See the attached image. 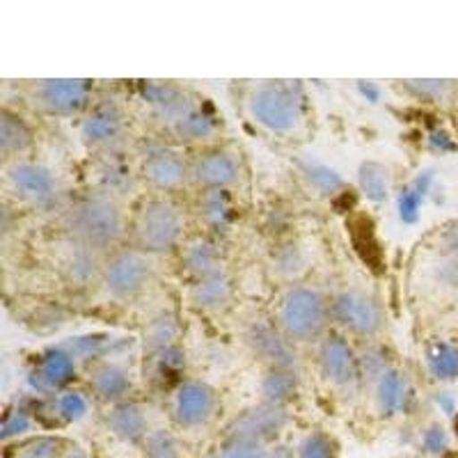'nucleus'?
<instances>
[{"label": "nucleus", "mask_w": 458, "mask_h": 458, "mask_svg": "<svg viewBox=\"0 0 458 458\" xmlns=\"http://www.w3.org/2000/svg\"><path fill=\"white\" fill-rule=\"evenodd\" d=\"M276 268H277V273H282V276H286V277L296 276V273L302 268V257H301V252H298V248H293V245L284 248V250L277 255Z\"/></svg>", "instance_id": "nucleus-45"}, {"label": "nucleus", "mask_w": 458, "mask_h": 458, "mask_svg": "<svg viewBox=\"0 0 458 458\" xmlns=\"http://www.w3.org/2000/svg\"><path fill=\"white\" fill-rule=\"evenodd\" d=\"M360 191L369 202L380 204L390 198V170L378 161H367L358 170Z\"/></svg>", "instance_id": "nucleus-28"}, {"label": "nucleus", "mask_w": 458, "mask_h": 458, "mask_svg": "<svg viewBox=\"0 0 458 458\" xmlns=\"http://www.w3.org/2000/svg\"><path fill=\"white\" fill-rule=\"evenodd\" d=\"M89 387H92L94 396L106 403H122L129 396L131 387V374L117 362H99L89 371Z\"/></svg>", "instance_id": "nucleus-20"}, {"label": "nucleus", "mask_w": 458, "mask_h": 458, "mask_svg": "<svg viewBox=\"0 0 458 458\" xmlns=\"http://www.w3.org/2000/svg\"><path fill=\"white\" fill-rule=\"evenodd\" d=\"M437 406H440V411L447 412V415H454L456 412V399H454L452 392H440V394L436 396Z\"/></svg>", "instance_id": "nucleus-47"}, {"label": "nucleus", "mask_w": 458, "mask_h": 458, "mask_svg": "<svg viewBox=\"0 0 458 458\" xmlns=\"http://www.w3.org/2000/svg\"><path fill=\"white\" fill-rule=\"evenodd\" d=\"M88 396L76 390H67L63 394H57L53 401H48V411H51L53 420L57 424L79 422V420L88 415Z\"/></svg>", "instance_id": "nucleus-30"}, {"label": "nucleus", "mask_w": 458, "mask_h": 458, "mask_svg": "<svg viewBox=\"0 0 458 458\" xmlns=\"http://www.w3.org/2000/svg\"><path fill=\"white\" fill-rule=\"evenodd\" d=\"M286 412L282 406H273V403H259L248 411L239 412L234 417V422L229 424L227 436L229 440H245V443H259L264 445L266 440H273L277 433L284 428Z\"/></svg>", "instance_id": "nucleus-11"}, {"label": "nucleus", "mask_w": 458, "mask_h": 458, "mask_svg": "<svg viewBox=\"0 0 458 458\" xmlns=\"http://www.w3.org/2000/svg\"><path fill=\"white\" fill-rule=\"evenodd\" d=\"M298 458H337V449L326 433H310L298 445Z\"/></svg>", "instance_id": "nucleus-39"}, {"label": "nucleus", "mask_w": 458, "mask_h": 458, "mask_svg": "<svg viewBox=\"0 0 458 458\" xmlns=\"http://www.w3.org/2000/svg\"><path fill=\"white\" fill-rule=\"evenodd\" d=\"M76 378V358L64 346L47 349L28 376V386L42 396L63 394L64 387Z\"/></svg>", "instance_id": "nucleus-10"}, {"label": "nucleus", "mask_w": 458, "mask_h": 458, "mask_svg": "<svg viewBox=\"0 0 458 458\" xmlns=\"http://www.w3.org/2000/svg\"><path fill=\"white\" fill-rule=\"evenodd\" d=\"M433 179H436L433 170L420 172V174H417L415 179H411V182L406 183V188L401 191V195H399L401 223H406V225L417 223V218H420V211H422L424 202H427L428 193H431Z\"/></svg>", "instance_id": "nucleus-24"}, {"label": "nucleus", "mask_w": 458, "mask_h": 458, "mask_svg": "<svg viewBox=\"0 0 458 458\" xmlns=\"http://www.w3.org/2000/svg\"><path fill=\"white\" fill-rule=\"evenodd\" d=\"M67 440L57 436H37L26 440L14 458H63L67 454Z\"/></svg>", "instance_id": "nucleus-35"}, {"label": "nucleus", "mask_w": 458, "mask_h": 458, "mask_svg": "<svg viewBox=\"0 0 458 458\" xmlns=\"http://www.w3.org/2000/svg\"><path fill=\"white\" fill-rule=\"evenodd\" d=\"M330 317L360 337H374L383 328V308L362 292H342L330 302Z\"/></svg>", "instance_id": "nucleus-7"}, {"label": "nucleus", "mask_w": 458, "mask_h": 458, "mask_svg": "<svg viewBox=\"0 0 458 458\" xmlns=\"http://www.w3.org/2000/svg\"><path fill=\"white\" fill-rule=\"evenodd\" d=\"M250 114L273 133H289L301 122V99L286 83H261L250 97Z\"/></svg>", "instance_id": "nucleus-4"}, {"label": "nucleus", "mask_w": 458, "mask_h": 458, "mask_svg": "<svg viewBox=\"0 0 458 458\" xmlns=\"http://www.w3.org/2000/svg\"><path fill=\"white\" fill-rule=\"evenodd\" d=\"M232 214H234V207L227 191H204V198L199 199V216L211 227H225L232 220Z\"/></svg>", "instance_id": "nucleus-33"}, {"label": "nucleus", "mask_w": 458, "mask_h": 458, "mask_svg": "<svg viewBox=\"0 0 458 458\" xmlns=\"http://www.w3.org/2000/svg\"><path fill=\"white\" fill-rule=\"evenodd\" d=\"M302 174L308 177V182L312 183L317 191H321L323 195H335L339 191H344V179L339 177V172L333 170L326 163H318L314 158H302L301 161Z\"/></svg>", "instance_id": "nucleus-32"}, {"label": "nucleus", "mask_w": 458, "mask_h": 458, "mask_svg": "<svg viewBox=\"0 0 458 458\" xmlns=\"http://www.w3.org/2000/svg\"><path fill=\"white\" fill-rule=\"evenodd\" d=\"M245 339H248V344H250V349L255 351L257 358L268 362V367H293V355L289 351V344L268 323H252L250 328H248Z\"/></svg>", "instance_id": "nucleus-19"}, {"label": "nucleus", "mask_w": 458, "mask_h": 458, "mask_svg": "<svg viewBox=\"0 0 458 458\" xmlns=\"http://www.w3.org/2000/svg\"><path fill=\"white\" fill-rule=\"evenodd\" d=\"M32 145V131L26 122L14 114L12 110L0 113V151L3 157L10 158L14 154H23Z\"/></svg>", "instance_id": "nucleus-25"}, {"label": "nucleus", "mask_w": 458, "mask_h": 458, "mask_svg": "<svg viewBox=\"0 0 458 458\" xmlns=\"http://www.w3.org/2000/svg\"><path fill=\"white\" fill-rule=\"evenodd\" d=\"M428 142H431V147L433 149H437V151H443V154H447V151H456L458 147H456V142H454V138L449 136L447 131H433L431 136H428Z\"/></svg>", "instance_id": "nucleus-46"}, {"label": "nucleus", "mask_w": 458, "mask_h": 458, "mask_svg": "<svg viewBox=\"0 0 458 458\" xmlns=\"http://www.w3.org/2000/svg\"><path fill=\"white\" fill-rule=\"evenodd\" d=\"M183 264L191 273H195V277H202L207 273H214L220 268V252L216 248V243L207 239H199L195 243H191L183 252Z\"/></svg>", "instance_id": "nucleus-29"}, {"label": "nucleus", "mask_w": 458, "mask_h": 458, "mask_svg": "<svg viewBox=\"0 0 458 458\" xmlns=\"http://www.w3.org/2000/svg\"><path fill=\"white\" fill-rule=\"evenodd\" d=\"M358 367H360V376H371L374 380H378L380 376L390 369L386 353H383L380 349H367L365 355L358 358Z\"/></svg>", "instance_id": "nucleus-44"}, {"label": "nucleus", "mask_w": 458, "mask_h": 458, "mask_svg": "<svg viewBox=\"0 0 458 458\" xmlns=\"http://www.w3.org/2000/svg\"><path fill=\"white\" fill-rule=\"evenodd\" d=\"M63 458H89V456L83 452V449H69Z\"/></svg>", "instance_id": "nucleus-50"}, {"label": "nucleus", "mask_w": 458, "mask_h": 458, "mask_svg": "<svg viewBox=\"0 0 458 458\" xmlns=\"http://www.w3.org/2000/svg\"><path fill=\"white\" fill-rule=\"evenodd\" d=\"M218 411V394L202 380H188L174 392L172 417L182 428H198L211 420Z\"/></svg>", "instance_id": "nucleus-9"}, {"label": "nucleus", "mask_w": 458, "mask_h": 458, "mask_svg": "<svg viewBox=\"0 0 458 458\" xmlns=\"http://www.w3.org/2000/svg\"><path fill=\"white\" fill-rule=\"evenodd\" d=\"M298 392V374L293 367H271L261 380V394L266 403L284 406Z\"/></svg>", "instance_id": "nucleus-26"}, {"label": "nucleus", "mask_w": 458, "mask_h": 458, "mask_svg": "<svg viewBox=\"0 0 458 458\" xmlns=\"http://www.w3.org/2000/svg\"><path fill=\"white\" fill-rule=\"evenodd\" d=\"M218 131V124H216V117L211 113L202 108V106H195L186 117L177 122V124L172 126L170 133L174 138L183 142H198V140H207Z\"/></svg>", "instance_id": "nucleus-27"}, {"label": "nucleus", "mask_w": 458, "mask_h": 458, "mask_svg": "<svg viewBox=\"0 0 458 458\" xmlns=\"http://www.w3.org/2000/svg\"><path fill=\"white\" fill-rule=\"evenodd\" d=\"M427 369L440 383H456L458 380V342L436 339L427 349Z\"/></svg>", "instance_id": "nucleus-23"}, {"label": "nucleus", "mask_w": 458, "mask_h": 458, "mask_svg": "<svg viewBox=\"0 0 458 458\" xmlns=\"http://www.w3.org/2000/svg\"><path fill=\"white\" fill-rule=\"evenodd\" d=\"M64 229L73 243L104 252L114 248L124 236V214L117 199L110 195H85L67 208Z\"/></svg>", "instance_id": "nucleus-1"}, {"label": "nucleus", "mask_w": 458, "mask_h": 458, "mask_svg": "<svg viewBox=\"0 0 458 458\" xmlns=\"http://www.w3.org/2000/svg\"><path fill=\"white\" fill-rule=\"evenodd\" d=\"M7 183L23 202L32 207H51L57 202L60 183L48 167L32 161H16L7 167Z\"/></svg>", "instance_id": "nucleus-8"}, {"label": "nucleus", "mask_w": 458, "mask_h": 458, "mask_svg": "<svg viewBox=\"0 0 458 458\" xmlns=\"http://www.w3.org/2000/svg\"><path fill=\"white\" fill-rule=\"evenodd\" d=\"M104 344H106L104 335H88V337H76L73 342L64 344V349H67L76 360H83V358H94V355H99L101 349H104Z\"/></svg>", "instance_id": "nucleus-43"}, {"label": "nucleus", "mask_w": 458, "mask_h": 458, "mask_svg": "<svg viewBox=\"0 0 458 458\" xmlns=\"http://www.w3.org/2000/svg\"><path fill=\"white\" fill-rule=\"evenodd\" d=\"M142 99L154 110V117L170 131L182 117L198 106V101L172 83H142Z\"/></svg>", "instance_id": "nucleus-12"}, {"label": "nucleus", "mask_w": 458, "mask_h": 458, "mask_svg": "<svg viewBox=\"0 0 458 458\" xmlns=\"http://www.w3.org/2000/svg\"><path fill=\"white\" fill-rule=\"evenodd\" d=\"M142 179L151 188L170 193V191L182 188L191 179V167L186 165V161L177 151L154 149L147 154L145 163H142Z\"/></svg>", "instance_id": "nucleus-16"}, {"label": "nucleus", "mask_w": 458, "mask_h": 458, "mask_svg": "<svg viewBox=\"0 0 458 458\" xmlns=\"http://www.w3.org/2000/svg\"><path fill=\"white\" fill-rule=\"evenodd\" d=\"M406 89L417 97V99L428 101V104H440L456 89V81L445 79H422V81H406Z\"/></svg>", "instance_id": "nucleus-36"}, {"label": "nucleus", "mask_w": 458, "mask_h": 458, "mask_svg": "<svg viewBox=\"0 0 458 458\" xmlns=\"http://www.w3.org/2000/svg\"><path fill=\"white\" fill-rule=\"evenodd\" d=\"M330 317L328 301L308 286H296L282 298L280 326L289 342H312L326 330Z\"/></svg>", "instance_id": "nucleus-3"}, {"label": "nucleus", "mask_w": 458, "mask_h": 458, "mask_svg": "<svg viewBox=\"0 0 458 458\" xmlns=\"http://www.w3.org/2000/svg\"><path fill=\"white\" fill-rule=\"evenodd\" d=\"M104 261L101 252L85 248L81 243H72L60 257V273L73 286H89L97 277L104 276Z\"/></svg>", "instance_id": "nucleus-17"}, {"label": "nucleus", "mask_w": 458, "mask_h": 458, "mask_svg": "<svg viewBox=\"0 0 458 458\" xmlns=\"http://www.w3.org/2000/svg\"><path fill=\"white\" fill-rule=\"evenodd\" d=\"M92 85L89 81L81 79H53L37 81L32 88V104L48 114L57 117H69L79 114L88 108Z\"/></svg>", "instance_id": "nucleus-6"}, {"label": "nucleus", "mask_w": 458, "mask_h": 458, "mask_svg": "<svg viewBox=\"0 0 458 458\" xmlns=\"http://www.w3.org/2000/svg\"><path fill=\"white\" fill-rule=\"evenodd\" d=\"M268 458H296V454L289 447H276L268 452Z\"/></svg>", "instance_id": "nucleus-49"}, {"label": "nucleus", "mask_w": 458, "mask_h": 458, "mask_svg": "<svg viewBox=\"0 0 458 458\" xmlns=\"http://www.w3.org/2000/svg\"><path fill=\"white\" fill-rule=\"evenodd\" d=\"M142 445H145L147 458H182V447H179L177 437L165 428L149 431Z\"/></svg>", "instance_id": "nucleus-38"}, {"label": "nucleus", "mask_w": 458, "mask_h": 458, "mask_svg": "<svg viewBox=\"0 0 458 458\" xmlns=\"http://www.w3.org/2000/svg\"><path fill=\"white\" fill-rule=\"evenodd\" d=\"M151 277V264L140 250H117L104 261V280L110 296L129 301L147 286Z\"/></svg>", "instance_id": "nucleus-5"}, {"label": "nucleus", "mask_w": 458, "mask_h": 458, "mask_svg": "<svg viewBox=\"0 0 458 458\" xmlns=\"http://www.w3.org/2000/svg\"><path fill=\"white\" fill-rule=\"evenodd\" d=\"M99 183L104 188V195L114 198L117 193L131 188V170L117 158H110L99 167Z\"/></svg>", "instance_id": "nucleus-37"}, {"label": "nucleus", "mask_w": 458, "mask_h": 458, "mask_svg": "<svg viewBox=\"0 0 458 458\" xmlns=\"http://www.w3.org/2000/svg\"><path fill=\"white\" fill-rule=\"evenodd\" d=\"M186 360H183V351L179 346H170L165 351L149 355V378L154 383H165V378H174L182 374Z\"/></svg>", "instance_id": "nucleus-34"}, {"label": "nucleus", "mask_w": 458, "mask_h": 458, "mask_svg": "<svg viewBox=\"0 0 458 458\" xmlns=\"http://www.w3.org/2000/svg\"><path fill=\"white\" fill-rule=\"evenodd\" d=\"M177 335H179L177 321H174L170 314H161V317L154 318V321L149 323V328H147L145 349L149 351V355H154L158 353V351L177 346Z\"/></svg>", "instance_id": "nucleus-31"}, {"label": "nucleus", "mask_w": 458, "mask_h": 458, "mask_svg": "<svg viewBox=\"0 0 458 458\" xmlns=\"http://www.w3.org/2000/svg\"><path fill=\"white\" fill-rule=\"evenodd\" d=\"M318 365L323 376L339 387L353 386L360 376L358 358H355L351 344L339 335H330L321 342L318 349Z\"/></svg>", "instance_id": "nucleus-15"}, {"label": "nucleus", "mask_w": 458, "mask_h": 458, "mask_svg": "<svg viewBox=\"0 0 458 458\" xmlns=\"http://www.w3.org/2000/svg\"><path fill=\"white\" fill-rule=\"evenodd\" d=\"M183 234V218L174 204L165 199H149L140 207L133 223L136 250L145 255H161L177 248Z\"/></svg>", "instance_id": "nucleus-2"}, {"label": "nucleus", "mask_w": 458, "mask_h": 458, "mask_svg": "<svg viewBox=\"0 0 458 458\" xmlns=\"http://www.w3.org/2000/svg\"><path fill=\"white\" fill-rule=\"evenodd\" d=\"M106 424L124 443H145V437L149 436V417H147L145 408L136 401H122L110 408Z\"/></svg>", "instance_id": "nucleus-18"}, {"label": "nucleus", "mask_w": 458, "mask_h": 458, "mask_svg": "<svg viewBox=\"0 0 458 458\" xmlns=\"http://www.w3.org/2000/svg\"><path fill=\"white\" fill-rule=\"evenodd\" d=\"M229 301H232V280L223 268L198 277L195 284L191 286V302L204 312L225 308Z\"/></svg>", "instance_id": "nucleus-22"}, {"label": "nucleus", "mask_w": 458, "mask_h": 458, "mask_svg": "<svg viewBox=\"0 0 458 458\" xmlns=\"http://www.w3.org/2000/svg\"><path fill=\"white\" fill-rule=\"evenodd\" d=\"M191 179L204 191H227L239 182V163L225 149H208L191 165Z\"/></svg>", "instance_id": "nucleus-14"}, {"label": "nucleus", "mask_w": 458, "mask_h": 458, "mask_svg": "<svg viewBox=\"0 0 458 458\" xmlns=\"http://www.w3.org/2000/svg\"><path fill=\"white\" fill-rule=\"evenodd\" d=\"M211 458H268V449L259 443L227 440Z\"/></svg>", "instance_id": "nucleus-41"}, {"label": "nucleus", "mask_w": 458, "mask_h": 458, "mask_svg": "<svg viewBox=\"0 0 458 458\" xmlns=\"http://www.w3.org/2000/svg\"><path fill=\"white\" fill-rule=\"evenodd\" d=\"M452 447L449 431L440 422H433L427 431L422 433V449L428 456H445Z\"/></svg>", "instance_id": "nucleus-42"}, {"label": "nucleus", "mask_w": 458, "mask_h": 458, "mask_svg": "<svg viewBox=\"0 0 458 458\" xmlns=\"http://www.w3.org/2000/svg\"><path fill=\"white\" fill-rule=\"evenodd\" d=\"M412 401V387L406 374L390 367L376 380V406L386 417H394L406 411Z\"/></svg>", "instance_id": "nucleus-21"}, {"label": "nucleus", "mask_w": 458, "mask_h": 458, "mask_svg": "<svg viewBox=\"0 0 458 458\" xmlns=\"http://www.w3.org/2000/svg\"><path fill=\"white\" fill-rule=\"evenodd\" d=\"M32 427V415L26 408H16V411H10L3 420V428H0V437L10 443L14 437H21L23 433L30 431Z\"/></svg>", "instance_id": "nucleus-40"}, {"label": "nucleus", "mask_w": 458, "mask_h": 458, "mask_svg": "<svg viewBox=\"0 0 458 458\" xmlns=\"http://www.w3.org/2000/svg\"><path fill=\"white\" fill-rule=\"evenodd\" d=\"M358 88H360V92H362V97H365L367 101H371V104H376V101H378L380 92H378V88H376L374 83H369V81H360Z\"/></svg>", "instance_id": "nucleus-48"}, {"label": "nucleus", "mask_w": 458, "mask_h": 458, "mask_svg": "<svg viewBox=\"0 0 458 458\" xmlns=\"http://www.w3.org/2000/svg\"><path fill=\"white\" fill-rule=\"evenodd\" d=\"M81 136L89 147H108L117 145L124 136V113L114 101H101L89 110V114L81 126Z\"/></svg>", "instance_id": "nucleus-13"}]
</instances>
